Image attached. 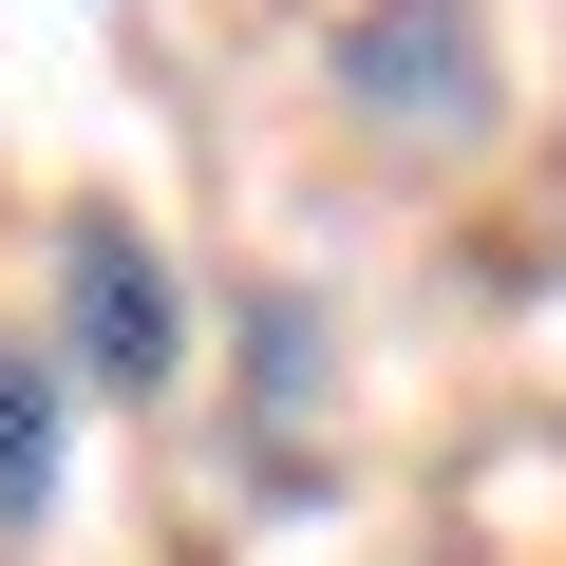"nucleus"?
<instances>
[{"label":"nucleus","instance_id":"1","mask_svg":"<svg viewBox=\"0 0 566 566\" xmlns=\"http://www.w3.org/2000/svg\"><path fill=\"white\" fill-rule=\"evenodd\" d=\"M340 114L378 133H491V0H359L340 20Z\"/></svg>","mask_w":566,"mask_h":566},{"label":"nucleus","instance_id":"2","mask_svg":"<svg viewBox=\"0 0 566 566\" xmlns=\"http://www.w3.org/2000/svg\"><path fill=\"white\" fill-rule=\"evenodd\" d=\"M57 359H76L95 397H170V359H189L170 264H151L114 208H76V227H57Z\"/></svg>","mask_w":566,"mask_h":566},{"label":"nucleus","instance_id":"3","mask_svg":"<svg viewBox=\"0 0 566 566\" xmlns=\"http://www.w3.org/2000/svg\"><path fill=\"white\" fill-rule=\"evenodd\" d=\"M303 416H322V303L264 283L245 303V453H264V491H303Z\"/></svg>","mask_w":566,"mask_h":566},{"label":"nucleus","instance_id":"4","mask_svg":"<svg viewBox=\"0 0 566 566\" xmlns=\"http://www.w3.org/2000/svg\"><path fill=\"white\" fill-rule=\"evenodd\" d=\"M57 397H76L57 340H0V528H39L57 472H76V416H57Z\"/></svg>","mask_w":566,"mask_h":566}]
</instances>
